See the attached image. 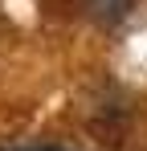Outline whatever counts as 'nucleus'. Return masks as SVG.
Listing matches in <instances>:
<instances>
[{
    "instance_id": "obj_2",
    "label": "nucleus",
    "mask_w": 147,
    "mask_h": 151,
    "mask_svg": "<svg viewBox=\"0 0 147 151\" xmlns=\"http://www.w3.org/2000/svg\"><path fill=\"white\" fill-rule=\"evenodd\" d=\"M33 151H57V147H33Z\"/></svg>"
},
{
    "instance_id": "obj_1",
    "label": "nucleus",
    "mask_w": 147,
    "mask_h": 151,
    "mask_svg": "<svg viewBox=\"0 0 147 151\" xmlns=\"http://www.w3.org/2000/svg\"><path fill=\"white\" fill-rule=\"evenodd\" d=\"M86 8H90V17H94V21L115 25V21H122V17L135 8V0H86Z\"/></svg>"
}]
</instances>
